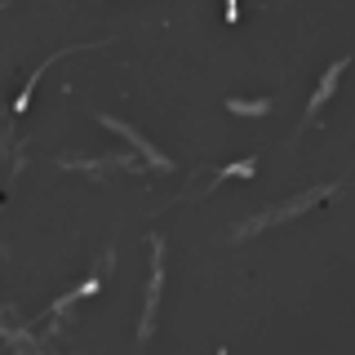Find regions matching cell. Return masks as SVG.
<instances>
[{
	"label": "cell",
	"mask_w": 355,
	"mask_h": 355,
	"mask_svg": "<svg viewBox=\"0 0 355 355\" xmlns=\"http://www.w3.org/2000/svg\"><path fill=\"white\" fill-rule=\"evenodd\" d=\"M227 107L236 111V116H266V111H271V103H266V98H258V103H244V98H231Z\"/></svg>",
	"instance_id": "cell-5"
},
{
	"label": "cell",
	"mask_w": 355,
	"mask_h": 355,
	"mask_svg": "<svg viewBox=\"0 0 355 355\" xmlns=\"http://www.w3.org/2000/svg\"><path fill=\"white\" fill-rule=\"evenodd\" d=\"M342 67H347V62H333V67H329V71H324V80H320V89H315V94H311V107H306V125H311V120H315V116H320V107H324V103H329V94H333V85H338V76H342Z\"/></svg>",
	"instance_id": "cell-2"
},
{
	"label": "cell",
	"mask_w": 355,
	"mask_h": 355,
	"mask_svg": "<svg viewBox=\"0 0 355 355\" xmlns=\"http://www.w3.org/2000/svg\"><path fill=\"white\" fill-rule=\"evenodd\" d=\"M98 120H103V125H107V129H116V133H125V138H129V142H133V147H138V151H147V160H151V164H164V155H160V151H155V147H151V142H142V133H133V129L125 125V120H107V116H98Z\"/></svg>",
	"instance_id": "cell-3"
},
{
	"label": "cell",
	"mask_w": 355,
	"mask_h": 355,
	"mask_svg": "<svg viewBox=\"0 0 355 355\" xmlns=\"http://www.w3.org/2000/svg\"><path fill=\"white\" fill-rule=\"evenodd\" d=\"M333 191V182L329 187H320V191H306V196H297L293 205H284V209H271L266 218H253V222H244V227L236 231V236H253V231H262V227H271V222H280V218H293V214H302V209H311V205H320Z\"/></svg>",
	"instance_id": "cell-1"
},
{
	"label": "cell",
	"mask_w": 355,
	"mask_h": 355,
	"mask_svg": "<svg viewBox=\"0 0 355 355\" xmlns=\"http://www.w3.org/2000/svg\"><path fill=\"white\" fill-rule=\"evenodd\" d=\"M155 249V266H151V293H147V315H142V338L151 333V315H155V297H160V240H151Z\"/></svg>",
	"instance_id": "cell-4"
}]
</instances>
